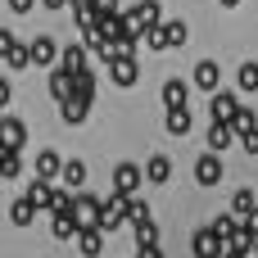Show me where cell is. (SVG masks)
<instances>
[{
  "mask_svg": "<svg viewBox=\"0 0 258 258\" xmlns=\"http://www.w3.org/2000/svg\"><path fill=\"white\" fill-rule=\"evenodd\" d=\"M141 177H145V172H141L136 163H118V168H113V190H122V195H136Z\"/></svg>",
  "mask_w": 258,
  "mask_h": 258,
  "instance_id": "8",
  "label": "cell"
},
{
  "mask_svg": "<svg viewBox=\"0 0 258 258\" xmlns=\"http://www.w3.org/2000/svg\"><path fill=\"white\" fill-rule=\"evenodd\" d=\"M163 122H168V132H172V136H186V132H190V109H186V104H177V109H168V118H163Z\"/></svg>",
  "mask_w": 258,
  "mask_h": 258,
  "instance_id": "19",
  "label": "cell"
},
{
  "mask_svg": "<svg viewBox=\"0 0 258 258\" xmlns=\"http://www.w3.org/2000/svg\"><path fill=\"white\" fill-rule=\"evenodd\" d=\"M59 177H63V186H68V190H82V186H86V163H82V159H68Z\"/></svg>",
  "mask_w": 258,
  "mask_h": 258,
  "instance_id": "18",
  "label": "cell"
},
{
  "mask_svg": "<svg viewBox=\"0 0 258 258\" xmlns=\"http://www.w3.org/2000/svg\"><path fill=\"white\" fill-rule=\"evenodd\" d=\"M18 172H23V159H18V150L0 145V177H5V181H14Z\"/></svg>",
  "mask_w": 258,
  "mask_h": 258,
  "instance_id": "21",
  "label": "cell"
},
{
  "mask_svg": "<svg viewBox=\"0 0 258 258\" xmlns=\"http://www.w3.org/2000/svg\"><path fill=\"white\" fill-rule=\"evenodd\" d=\"M218 5H227V9H236V5H240V0H218Z\"/></svg>",
  "mask_w": 258,
  "mask_h": 258,
  "instance_id": "41",
  "label": "cell"
},
{
  "mask_svg": "<svg viewBox=\"0 0 258 258\" xmlns=\"http://www.w3.org/2000/svg\"><path fill=\"white\" fill-rule=\"evenodd\" d=\"M209 227H213V231H218V236H222V240H231V236H236V231H240V218H236V213H222V218H213V222H209Z\"/></svg>",
  "mask_w": 258,
  "mask_h": 258,
  "instance_id": "25",
  "label": "cell"
},
{
  "mask_svg": "<svg viewBox=\"0 0 258 258\" xmlns=\"http://www.w3.org/2000/svg\"><path fill=\"white\" fill-rule=\"evenodd\" d=\"M95 9H118V0H91Z\"/></svg>",
  "mask_w": 258,
  "mask_h": 258,
  "instance_id": "39",
  "label": "cell"
},
{
  "mask_svg": "<svg viewBox=\"0 0 258 258\" xmlns=\"http://www.w3.org/2000/svg\"><path fill=\"white\" fill-rule=\"evenodd\" d=\"M59 68H68V73H82V68H91V54H86V45H59Z\"/></svg>",
  "mask_w": 258,
  "mask_h": 258,
  "instance_id": "10",
  "label": "cell"
},
{
  "mask_svg": "<svg viewBox=\"0 0 258 258\" xmlns=\"http://www.w3.org/2000/svg\"><path fill=\"white\" fill-rule=\"evenodd\" d=\"M245 227H254V236H258V209L249 213V218H245Z\"/></svg>",
  "mask_w": 258,
  "mask_h": 258,
  "instance_id": "40",
  "label": "cell"
},
{
  "mask_svg": "<svg viewBox=\"0 0 258 258\" xmlns=\"http://www.w3.org/2000/svg\"><path fill=\"white\" fill-rule=\"evenodd\" d=\"M163 36H168V50H181L186 45V23L181 18H163Z\"/></svg>",
  "mask_w": 258,
  "mask_h": 258,
  "instance_id": "22",
  "label": "cell"
},
{
  "mask_svg": "<svg viewBox=\"0 0 258 258\" xmlns=\"http://www.w3.org/2000/svg\"><path fill=\"white\" fill-rule=\"evenodd\" d=\"M254 209H258V204H254V190H245V186H240V190L231 195V213H236V218H249Z\"/></svg>",
  "mask_w": 258,
  "mask_h": 258,
  "instance_id": "24",
  "label": "cell"
},
{
  "mask_svg": "<svg viewBox=\"0 0 258 258\" xmlns=\"http://www.w3.org/2000/svg\"><path fill=\"white\" fill-rule=\"evenodd\" d=\"M109 77H113V86H136L141 68H136L132 54H118V59H109Z\"/></svg>",
  "mask_w": 258,
  "mask_h": 258,
  "instance_id": "4",
  "label": "cell"
},
{
  "mask_svg": "<svg viewBox=\"0 0 258 258\" xmlns=\"http://www.w3.org/2000/svg\"><path fill=\"white\" fill-rule=\"evenodd\" d=\"M236 141H240V150H245V154H258V127H249V132H236Z\"/></svg>",
  "mask_w": 258,
  "mask_h": 258,
  "instance_id": "33",
  "label": "cell"
},
{
  "mask_svg": "<svg viewBox=\"0 0 258 258\" xmlns=\"http://www.w3.org/2000/svg\"><path fill=\"white\" fill-rule=\"evenodd\" d=\"M50 236L54 240H77V218L73 213H50Z\"/></svg>",
  "mask_w": 258,
  "mask_h": 258,
  "instance_id": "15",
  "label": "cell"
},
{
  "mask_svg": "<svg viewBox=\"0 0 258 258\" xmlns=\"http://www.w3.org/2000/svg\"><path fill=\"white\" fill-rule=\"evenodd\" d=\"M141 36H145V45H150V50H168V36H163V23H154V27H145Z\"/></svg>",
  "mask_w": 258,
  "mask_h": 258,
  "instance_id": "31",
  "label": "cell"
},
{
  "mask_svg": "<svg viewBox=\"0 0 258 258\" xmlns=\"http://www.w3.org/2000/svg\"><path fill=\"white\" fill-rule=\"evenodd\" d=\"M59 104H63V122L77 127V122H86V113H91L95 100H86V95H68V100H59Z\"/></svg>",
  "mask_w": 258,
  "mask_h": 258,
  "instance_id": "12",
  "label": "cell"
},
{
  "mask_svg": "<svg viewBox=\"0 0 258 258\" xmlns=\"http://www.w3.org/2000/svg\"><path fill=\"white\" fill-rule=\"evenodd\" d=\"M5 63H9V68H27V63H32V54H27V45H23V41H14V45L5 50Z\"/></svg>",
  "mask_w": 258,
  "mask_h": 258,
  "instance_id": "28",
  "label": "cell"
},
{
  "mask_svg": "<svg viewBox=\"0 0 258 258\" xmlns=\"http://www.w3.org/2000/svg\"><path fill=\"white\" fill-rule=\"evenodd\" d=\"M9 218H14V227H27V222L36 218V204L23 195V200H14V204H9Z\"/></svg>",
  "mask_w": 258,
  "mask_h": 258,
  "instance_id": "23",
  "label": "cell"
},
{
  "mask_svg": "<svg viewBox=\"0 0 258 258\" xmlns=\"http://www.w3.org/2000/svg\"><path fill=\"white\" fill-rule=\"evenodd\" d=\"M59 172H63V159H59V150H41V154H36V177L54 181Z\"/></svg>",
  "mask_w": 258,
  "mask_h": 258,
  "instance_id": "14",
  "label": "cell"
},
{
  "mask_svg": "<svg viewBox=\"0 0 258 258\" xmlns=\"http://www.w3.org/2000/svg\"><path fill=\"white\" fill-rule=\"evenodd\" d=\"M236 82H240V91H258V63L245 59V63L236 68Z\"/></svg>",
  "mask_w": 258,
  "mask_h": 258,
  "instance_id": "27",
  "label": "cell"
},
{
  "mask_svg": "<svg viewBox=\"0 0 258 258\" xmlns=\"http://www.w3.org/2000/svg\"><path fill=\"white\" fill-rule=\"evenodd\" d=\"M177 104H186V86L181 82H163V109H177Z\"/></svg>",
  "mask_w": 258,
  "mask_h": 258,
  "instance_id": "29",
  "label": "cell"
},
{
  "mask_svg": "<svg viewBox=\"0 0 258 258\" xmlns=\"http://www.w3.org/2000/svg\"><path fill=\"white\" fill-rule=\"evenodd\" d=\"M9 95H14V91H9V82H0V109L9 104Z\"/></svg>",
  "mask_w": 258,
  "mask_h": 258,
  "instance_id": "37",
  "label": "cell"
},
{
  "mask_svg": "<svg viewBox=\"0 0 258 258\" xmlns=\"http://www.w3.org/2000/svg\"><path fill=\"white\" fill-rule=\"evenodd\" d=\"M77 249L86 258H100L104 254V231L100 227H77Z\"/></svg>",
  "mask_w": 258,
  "mask_h": 258,
  "instance_id": "9",
  "label": "cell"
},
{
  "mask_svg": "<svg viewBox=\"0 0 258 258\" xmlns=\"http://www.w3.org/2000/svg\"><path fill=\"white\" fill-rule=\"evenodd\" d=\"M9 45H14V36H9V32L0 27V59H5V50H9Z\"/></svg>",
  "mask_w": 258,
  "mask_h": 258,
  "instance_id": "36",
  "label": "cell"
},
{
  "mask_svg": "<svg viewBox=\"0 0 258 258\" xmlns=\"http://www.w3.org/2000/svg\"><path fill=\"white\" fill-rule=\"evenodd\" d=\"M195 181H200L204 190L222 181V159H218V150H209V154H200V159H195Z\"/></svg>",
  "mask_w": 258,
  "mask_h": 258,
  "instance_id": "3",
  "label": "cell"
},
{
  "mask_svg": "<svg viewBox=\"0 0 258 258\" xmlns=\"http://www.w3.org/2000/svg\"><path fill=\"white\" fill-rule=\"evenodd\" d=\"M145 177H150L154 186H163V181L172 177V159H168V154H154V159L145 163Z\"/></svg>",
  "mask_w": 258,
  "mask_h": 258,
  "instance_id": "17",
  "label": "cell"
},
{
  "mask_svg": "<svg viewBox=\"0 0 258 258\" xmlns=\"http://www.w3.org/2000/svg\"><path fill=\"white\" fill-rule=\"evenodd\" d=\"M27 54H32V63L54 68V59H59V41H54V36H36V41L27 45Z\"/></svg>",
  "mask_w": 258,
  "mask_h": 258,
  "instance_id": "6",
  "label": "cell"
},
{
  "mask_svg": "<svg viewBox=\"0 0 258 258\" xmlns=\"http://www.w3.org/2000/svg\"><path fill=\"white\" fill-rule=\"evenodd\" d=\"M127 18H132V23H136V27L145 32V27H154V23H163V9H159V0H136Z\"/></svg>",
  "mask_w": 258,
  "mask_h": 258,
  "instance_id": "5",
  "label": "cell"
},
{
  "mask_svg": "<svg viewBox=\"0 0 258 258\" xmlns=\"http://www.w3.org/2000/svg\"><path fill=\"white\" fill-rule=\"evenodd\" d=\"M249 127H258V113L254 109H236L231 113V132H249Z\"/></svg>",
  "mask_w": 258,
  "mask_h": 258,
  "instance_id": "30",
  "label": "cell"
},
{
  "mask_svg": "<svg viewBox=\"0 0 258 258\" xmlns=\"http://www.w3.org/2000/svg\"><path fill=\"white\" fill-rule=\"evenodd\" d=\"M41 5H45V9H68L73 0H41Z\"/></svg>",
  "mask_w": 258,
  "mask_h": 258,
  "instance_id": "38",
  "label": "cell"
},
{
  "mask_svg": "<svg viewBox=\"0 0 258 258\" xmlns=\"http://www.w3.org/2000/svg\"><path fill=\"white\" fill-rule=\"evenodd\" d=\"M136 258H163V249H159V245H141V254Z\"/></svg>",
  "mask_w": 258,
  "mask_h": 258,
  "instance_id": "35",
  "label": "cell"
},
{
  "mask_svg": "<svg viewBox=\"0 0 258 258\" xmlns=\"http://www.w3.org/2000/svg\"><path fill=\"white\" fill-rule=\"evenodd\" d=\"M0 118H5V109H0Z\"/></svg>",
  "mask_w": 258,
  "mask_h": 258,
  "instance_id": "43",
  "label": "cell"
},
{
  "mask_svg": "<svg viewBox=\"0 0 258 258\" xmlns=\"http://www.w3.org/2000/svg\"><path fill=\"white\" fill-rule=\"evenodd\" d=\"M240 109V100L236 95H227V91H213V109H209V118L213 122H231V113Z\"/></svg>",
  "mask_w": 258,
  "mask_h": 258,
  "instance_id": "11",
  "label": "cell"
},
{
  "mask_svg": "<svg viewBox=\"0 0 258 258\" xmlns=\"http://www.w3.org/2000/svg\"><path fill=\"white\" fill-rule=\"evenodd\" d=\"M195 86L200 91H218V63L213 59H200L195 63Z\"/></svg>",
  "mask_w": 258,
  "mask_h": 258,
  "instance_id": "16",
  "label": "cell"
},
{
  "mask_svg": "<svg viewBox=\"0 0 258 258\" xmlns=\"http://www.w3.org/2000/svg\"><path fill=\"white\" fill-rule=\"evenodd\" d=\"M68 213L77 218V227H95V222H100V200H95V195H86V190H77V195H73V204H68Z\"/></svg>",
  "mask_w": 258,
  "mask_h": 258,
  "instance_id": "2",
  "label": "cell"
},
{
  "mask_svg": "<svg viewBox=\"0 0 258 258\" xmlns=\"http://www.w3.org/2000/svg\"><path fill=\"white\" fill-rule=\"evenodd\" d=\"M190 249H195V258H222L227 254V240H222L213 227H204V231L190 236Z\"/></svg>",
  "mask_w": 258,
  "mask_h": 258,
  "instance_id": "1",
  "label": "cell"
},
{
  "mask_svg": "<svg viewBox=\"0 0 258 258\" xmlns=\"http://www.w3.org/2000/svg\"><path fill=\"white\" fill-rule=\"evenodd\" d=\"M132 231H136V245H159V227H154L150 218H141V222H132Z\"/></svg>",
  "mask_w": 258,
  "mask_h": 258,
  "instance_id": "26",
  "label": "cell"
},
{
  "mask_svg": "<svg viewBox=\"0 0 258 258\" xmlns=\"http://www.w3.org/2000/svg\"><path fill=\"white\" fill-rule=\"evenodd\" d=\"M0 145H9V150H23V145H27L23 118H0Z\"/></svg>",
  "mask_w": 258,
  "mask_h": 258,
  "instance_id": "7",
  "label": "cell"
},
{
  "mask_svg": "<svg viewBox=\"0 0 258 258\" xmlns=\"http://www.w3.org/2000/svg\"><path fill=\"white\" fill-rule=\"evenodd\" d=\"M254 254H258V236H254Z\"/></svg>",
  "mask_w": 258,
  "mask_h": 258,
  "instance_id": "42",
  "label": "cell"
},
{
  "mask_svg": "<svg viewBox=\"0 0 258 258\" xmlns=\"http://www.w3.org/2000/svg\"><path fill=\"white\" fill-rule=\"evenodd\" d=\"M141 218H150V204H145V200H136V195H127V227H132V222H141Z\"/></svg>",
  "mask_w": 258,
  "mask_h": 258,
  "instance_id": "32",
  "label": "cell"
},
{
  "mask_svg": "<svg viewBox=\"0 0 258 258\" xmlns=\"http://www.w3.org/2000/svg\"><path fill=\"white\" fill-rule=\"evenodd\" d=\"M73 82H77V73L50 68V95H54V100H68V95H73Z\"/></svg>",
  "mask_w": 258,
  "mask_h": 258,
  "instance_id": "13",
  "label": "cell"
},
{
  "mask_svg": "<svg viewBox=\"0 0 258 258\" xmlns=\"http://www.w3.org/2000/svg\"><path fill=\"white\" fill-rule=\"evenodd\" d=\"M32 5H36V0H9V9H14V14H32Z\"/></svg>",
  "mask_w": 258,
  "mask_h": 258,
  "instance_id": "34",
  "label": "cell"
},
{
  "mask_svg": "<svg viewBox=\"0 0 258 258\" xmlns=\"http://www.w3.org/2000/svg\"><path fill=\"white\" fill-rule=\"evenodd\" d=\"M231 141H236L231 122H213V127H209V150H218V154H222V150H227Z\"/></svg>",
  "mask_w": 258,
  "mask_h": 258,
  "instance_id": "20",
  "label": "cell"
}]
</instances>
